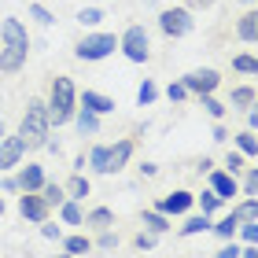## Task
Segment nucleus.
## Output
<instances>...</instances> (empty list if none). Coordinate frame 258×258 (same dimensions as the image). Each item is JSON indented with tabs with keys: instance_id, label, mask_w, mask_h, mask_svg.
I'll return each mask as SVG.
<instances>
[{
	"instance_id": "nucleus-1",
	"label": "nucleus",
	"mask_w": 258,
	"mask_h": 258,
	"mask_svg": "<svg viewBox=\"0 0 258 258\" xmlns=\"http://www.w3.org/2000/svg\"><path fill=\"white\" fill-rule=\"evenodd\" d=\"M48 122L52 125H67L70 118H74V111H78V89H74V81H70L67 74H55L52 78V85H48Z\"/></svg>"
},
{
	"instance_id": "nucleus-2",
	"label": "nucleus",
	"mask_w": 258,
	"mask_h": 258,
	"mask_svg": "<svg viewBox=\"0 0 258 258\" xmlns=\"http://www.w3.org/2000/svg\"><path fill=\"white\" fill-rule=\"evenodd\" d=\"M48 133H52V122H48V107L44 100H30L26 103V114L19 122V137L26 148H44L48 144Z\"/></svg>"
},
{
	"instance_id": "nucleus-3",
	"label": "nucleus",
	"mask_w": 258,
	"mask_h": 258,
	"mask_svg": "<svg viewBox=\"0 0 258 258\" xmlns=\"http://www.w3.org/2000/svg\"><path fill=\"white\" fill-rule=\"evenodd\" d=\"M118 48L125 52V59H129V63H148V55H151V41H148V30L140 26V22H133V26H125V30H122V37H118Z\"/></svg>"
},
{
	"instance_id": "nucleus-4",
	"label": "nucleus",
	"mask_w": 258,
	"mask_h": 258,
	"mask_svg": "<svg viewBox=\"0 0 258 258\" xmlns=\"http://www.w3.org/2000/svg\"><path fill=\"white\" fill-rule=\"evenodd\" d=\"M114 48H118V37H114V33H89V37L78 41L74 55L85 59V63H96V59H107Z\"/></svg>"
},
{
	"instance_id": "nucleus-5",
	"label": "nucleus",
	"mask_w": 258,
	"mask_h": 258,
	"mask_svg": "<svg viewBox=\"0 0 258 258\" xmlns=\"http://www.w3.org/2000/svg\"><path fill=\"white\" fill-rule=\"evenodd\" d=\"M192 26H196V19L188 8H166L159 15V30L166 37H184V33H192Z\"/></svg>"
},
{
	"instance_id": "nucleus-6",
	"label": "nucleus",
	"mask_w": 258,
	"mask_h": 258,
	"mask_svg": "<svg viewBox=\"0 0 258 258\" xmlns=\"http://www.w3.org/2000/svg\"><path fill=\"white\" fill-rule=\"evenodd\" d=\"M181 85L188 89V92H196V96H207V92H214L221 85V78H218V70L207 67V70H192V74H184Z\"/></svg>"
},
{
	"instance_id": "nucleus-7",
	"label": "nucleus",
	"mask_w": 258,
	"mask_h": 258,
	"mask_svg": "<svg viewBox=\"0 0 258 258\" xmlns=\"http://www.w3.org/2000/svg\"><path fill=\"white\" fill-rule=\"evenodd\" d=\"M48 203L41 199V192H22L19 196V214L26 218V221H33V225H41V221H48Z\"/></svg>"
},
{
	"instance_id": "nucleus-8",
	"label": "nucleus",
	"mask_w": 258,
	"mask_h": 258,
	"mask_svg": "<svg viewBox=\"0 0 258 258\" xmlns=\"http://www.w3.org/2000/svg\"><path fill=\"white\" fill-rule=\"evenodd\" d=\"M0 37H4L8 48H19V52H30V33L19 19H4L0 22Z\"/></svg>"
},
{
	"instance_id": "nucleus-9",
	"label": "nucleus",
	"mask_w": 258,
	"mask_h": 258,
	"mask_svg": "<svg viewBox=\"0 0 258 258\" xmlns=\"http://www.w3.org/2000/svg\"><path fill=\"white\" fill-rule=\"evenodd\" d=\"M22 155H26V144H22V137H4L0 140V173L19 166Z\"/></svg>"
},
{
	"instance_id": "nucleus-10",
	"label": "nucleus",
	"mask_w": 258,
	"mask_h": 258,
	"mask_svg": "<svg viewBox=\"0 0 258 258\" xmlns=\"http://www.w3.org/2000/svg\"><path fill=\"white\" fill-rule=\"evenodd\" d=\"M192 203H196V196L181 188V192H170V196H162L155 210H159V214H166V218H170V214H184V210H188Z\"/></svg>"
},
{
	"instance_id": "nucleus-11",
	"label": "nucleus",
	"mask_w": 258,
	"mask_h": 258,
	"mask_svg": "<svg viewBox=\"0 0 258 258\" xmlns=\"http://www.w3.org/2000/svg\"><path fill=\"white\" fill-rule=\"evenodd\" d=\"M133 151H137V144L133 140H118L114 148H107V173H118V170H125V162L133 159Z\"/></svg>"
},
{
	"instance_id": "nucleus-12",
	"label": "nucleus",
	"mask_w": 258,
	"mask_h": 258,
	"mask_svg": "<svg viewBox=\"0 0 258 258\" xmlns=\"http://www.w3.org/2000/svg\"><path fill=\"white\" fill-rule=\"evenodd\" d=\"M210 192H214L221 203H225V199L236 196V177H232L229 170H214V173H210Z\"/></svg>"
},
{
	"instance_id": "nucleus-13",
	"label": "nucleus",
	"mask_w": 258,
	"mask_h": 258,
	"mask_svg": "<svg viewBox=\"0 0 258 258\" xmlns=\"http://www.w3.org/2000/svg\"><path fill=\"white\" fill-rule=\"evenodd\" d=\"M81 107L92 111V114H111V111H114V100H111V96H103V92L85 89V92H81Z\"/></svg>"
},
{
	"instance_id": "nucleus-14",
	"label": "nucleus",
	"mask_w": 258,
	"mask_h": 258,
	"mask_svg": "<svg viewBox=\"0 0 258 258\" xmlns=\"http://www.w3.org/2000/svg\"><path fill=\"white\" fill-rule=\"evenodd\" d=\"M15 181H19V192H41V184H44V170L30 162V166H22V173H19Z\"/></svg>"
},
{
	"instance_id": "nucleus-15",
	"label": "nucleus",
	"mask_w": 258,
	"mask_h": 258,
	"mask_svg": "<svg viewBox=\"0 0 258 258\" xmlns=\"http://www.w3.org/2000/svg\"><path fill=\"white\" fill-rule=\"evenodd\" d=\"M26 55L30 52H19V48H0V70H4V74H15V70H22L26 67Z\"/></svg>"
},
{
	"instance_id": "nucleus-16",
	"label": "nucleus",
	"mask_w": 258,
	"mask_h": 258,
	"mask_svg": "<svg viewBox=\"0 0 258 258\" xmlns=\"http://www.w3.org/2000/svg\"><path fill=\"white\" fill-rule=\"evenodd\" d=\"M229 107L251 111L254 107V85H236V89H232V96H229Z\"/></svg>"
},
{
	"instance_id": "nucleus-17",
	"label": "nucleus",
	"mask_w": 258,
	"mask_h": 258,
	"mask_svg": "<svg viewBox=\"0 0 258 258\" xmlns=\"http://www.w3.org/2000/svg\"><path fill=\"white\" fill-rule=\"evenodd\" d=\"M67 199H85L89 192H92V184H89V177H85V173H81V170H74V177H70L67 181Z\"/></svg>"
},
{
	"instance_id": "nucleus-18",
	"label": "nucleus",
	"mask_w": 258,
	"mask_h": 258,
	"mask_svg": "<svg viewBox=\"0 0 258 258\" xmlns=\"http://www.w3.org/2000/svg\"><path fill=\"white\" fill-rule=\"evenodd\" d=\"M74 122H78V133L81 137H92V133H100V114H92V111H85V107H81V111H74Z\"/></svg>"
},
{
	"instance_id": "nucleus-19",
	"label": "nucleus",
	"mask_w": 258,
	"mask_h": 258,
	"mask_svg": "<svg viewBox=\"0 0 258 258\" xmlns=\"http://www.w3.org/2000/svg\"><path fill=\"white\" fill-rule=\"evenodd\" d=\"M81 225H92V229H111L114 225V214H111V210L107 207H96V210H92V214H85V221H81Z\"/></svg>"
},
{
	"instance_id": "nucleus-20",
	"label": "nucleus",
	"mask_w": 258,
	"mask_h": 258,
	"mask_svg": "<svg viewBox=\"0 0 258 258\" xmlns=\"http://www.w3.org/2000/svg\"><path fill=\"white\" fill-rule=\"evenodd\" d=\"M140 221H144V229H148V232H155V236H162V232L170 229V218H166V214H159V210H144V218H140Z\"/></svg>"
},
{
	"instance_id": "nucleus-21",
	"label": "nucleus",
	"mask_w": 258,
	"mask_h": 258,
	"mask_svg": "<svg viewBox=\"0 0 258 258\" xmlns=\"http://www.w3.org/2000/svg\"><path fill=\"white\" fill-rule=\"evenodd\" d=\"M236 33H240V41H247V44H254V37H258V15H254V11H247V15L240 19V26H236Z\"/></svg>"
},
{
	"instance_id": "nucleus-22",
	"label": "nucleus",
	"mask_w": 258,
	"mask_h": 258,
	"mask_svg": "<svg viewBox=\"0 0 258 258\" xmlns=\"http://www.w3.org/2000/svg\"><path fill=\"white\" fill-rule=\"evenodd\" d=\"M59 218L67 221V225H81V221H85V214H81V207H78V199H63V203H59Z\"/></svg>"
},
{
	"instance_id": "nucleus-23",
	"label": "nucleus",
	"mask_w": 258,
	"mask_h": 258,
	"mask_svg": "<svg viewBox=\"0 0 258 258\" xmlns=\"http://www.w3.org/2000/svg\"><path fill=\"white\" fill-rule=\"evenodd\" d=\"M214 221H210V214H196V218H188L181 225V236H196V232H207Z\"/></svg>"
},
{
	"instance_id": "nucleus-24",
	"label": "nucleus",
	"mask_w": 258,
	"mask_h": 258,
	"mask_svg": "<svg viewBox=\"0 0 258 258\" xmlns=\"http://www.w3.org/2000/svg\"><path fill=\"white\" fill-rule=\"evenodd\" d=\"M232 218H236V221H258V199H247V196H243V203L232 207Z\"/></svg>"
},
{
	"instance_id": "nucleus-25",
	"label": "nucleus",
	"mask_w": 258,
	"mask_h": 258,
	"mask_svg": "<svg viewBox=\"0 0 258 258\" xmlns=\"http://www.w3.org/2000/svg\"><path fill=\"white\" fill-rule=\"evenodd\" d=\"M41 199H44L48 207H59L63 199H67V192H63V184H52V181H44V184H41Z\"/></svg>"
},
{
	"instance_id": "nucleus-26",
	"label": "nucleus",
	"mask_w": 258,
	"mask_h": 258,
	"mask_svg": "<svg viewBox=\"0 0 258 258\" xmlns=\"http://www.w3.org/2000/svg\"><path fill=\"white\" fill-rule=\"evenodd\" d=\"M89 170L92 173H107V148H103V144L89 151Z\"/></svg>"
},
{
	"instance_id": "nucleus-27",
	"label": "nucleus",
	"mask_w": 258,
	"mask_h": 258,
	"mask_svg": "<svg viewBox=\"0 0 258 258\" xmlns=\"http://www.w3.org/2000/svg\"><path fill=\"white\" fill-rule=\"evenodd\" d=\"M210 229H214V232H218L221 240H232V236H236V229H240V221L232 218V214H225V218L218 221V225H210Z\"/></svg>"
},
{
	"instance_id": "nucleus-28",
	"label": "nucleus",
	"mask_w": 258,
	"mask_h": 258,
	"mask_svg": "<svg viewBox=\"0 0 258 258\" xmlns=\"http://www.w3.org/2000/svg\"><path fill=\"white\" fill-rule=\"evenodd\" d=\"M232 70H240V74H258V59L251 52H243V55H232Z\"/></svg>"
},
{
	"instance_id": "nucleus-29",
	"label": "nucleus",
	"mask_w": 258,
	"mask_h": 258,
	"mask_svg": "<svg viewBox=\"0 0 258 258\" xmlns=\"http://www.w3.org/2000/svg\"><path fill=\"white\" fill-rule=\"evenodd\" d=\"M236 144H240V151H243V155H258V137H254V129H247V133H240L236 137Z\"/></svg>"
},
{
	"instance_id": "nucleus-30",
	"label": "nucleus",
	"mask_w": 258,
	"mask_h": 258,
	"mask_svg": "<svg viewBox=\"0 0 258 258\" xmlns=\"http://www.w3.org/2000/svg\"><path fill=\"white\" fill-rule=\"evenodd\" d=\"M63 247H67V254H89L92 251V240L89 236H70Z\"/></svg>"
},
{
	"instance_id": "nucleus-31",
	"label": "nucleus",
	"mask_w": 258,
	"mask_h": 258,
	"mask_svg": "<svg viewBox=\"0 0 258 258\" xmlns=\"http://www.w3.org/2000/svg\"><path fill=\"white\" fill-rule=\"evenodd\" d=\"M155 96H159L155 81H144V85L137 89V103H140V107H148V103H155Z\"/></svg>"
},
{
	"instance_id": "nucleus-32",
	"label": "nucleus",
	"mask_w": 258,
	"mask_h": 258,
	"mask_svg": "<svg viewBox=\"0 0 258 258\" xmlns=\"http://www.w3.org/2000/svg\"><path fill=\"white\" fill-rule=\"evenodd\" d=\"M199 107H203L210 118H221V114H225V103H218L214 96H210V92H207V96H199Z\"/></svg>"
},
{
	"instance_id": "nucleus-33",
	"label": "nucleus",
	"mask_w": 258,
	"mask_h": 258,
	"mask_svg": "<svg viewBox=\"0 0 258 258\" xmlns=\"http://www.w3.org/2000/svg\"><path fill=\"white\" fill-rule=\"evenodd\" d=\"M78 22H81V26H100V22H103V11H100V8H81V11H78Z\"/></svg>"
},
{
	"instance_id": "nucleus-34",
	"label": "nucleus",
	"mask_w": 258,
	"mask_h": 258,
	"mask_svg": "<svg viewBox=\"0 0 258 258\" xmlns=\"http://www.w3.org/2000/svg\"><path fill=\"white\" fill-rule=\"evenodd\" d=\"M243 196L258 199V166H247V177H243Z\"/></svg>"
},
{
	"instance_id": "nucleus-35",
	"label": "nucleus",
	"mask_w": 258,
	"mask_h": 258,
	"mask_svg": "<svg viewBox=\"0 0 258 258\" xmlns=\"http://www.w3.org/2000/svg\"><path fill=\"white\" fill-rule=\"evenodd\" d=\"M92 247H100V251H114V247H118V236H114L111 229H103V232H100V240L92 243Z\"/></svg>"
},
{
	"instance_id": "nucleus-36",
	"label": "nucleus",
	"mask_w": 258,
	"mask_h": 258,
	"mask_svg": "<svg viewBox=\"0 0 258 258\" xmlns=\"http://www.w3.org/2000/svg\"><path fill=\"white\" fill-rule=\"evenodd\" d=\"M236 232H240V236L247 240V243H258V221H240V229H236Z\"/></svg>"
},
{
	"instance_id": "nucleus-37",
	"label": "nucleus",
	"mask_w": 258,
	"mask_h": 258,
	"mask_svg": "<svg viewBox=\"0 0 258 258\" xmlns=\"http://www.w3.org/2000/svg\"><path fill=\"white\" fill-rule=\"evenodd\" d=\"M133 243H137L140 251H151V247L159 243V236H155V232H148V229H144V232H137V240H133Z\"/></svg>"
},
{
	"instance_id": "nucleus-38",
	"label": "nucleus",
	"mask_w": 258,
	"mask_h": 258,
	"mask_svg": "<svg viewBox=\"0 0 258 258\" xmlns=\"http://www.w3.org/2000/svg\"><path fill=\"white\" fill-rule=\"evenodd\" d=\"M30 15H33V19H37V22H41V26H52V22H55V15H52V11H48V8H41V4H33V8H30Z\"/></svg>"
},
{
	"instance_id": "nucleus-39",
	"label": "nucleus",
	"mask_w": 258,
	"mask_h": 258,
	"mask_svg": "<svg viewBox=\"0 0 258 258\" xmlns=\"http://www.w3.org/2000/svg\"><path fill=\"white\" fill-rule=\"evenodd\" d=\"M199 207H203V214H214V210L221 207V199L214 192H203V196H199Z\"/></svg>"
},
{
	"instance_id": "nucleus-40",
	"label": "nucleus",
	"mask_w": 258,
	"mask_h": 258,
	"mask_svg": "<svg viewBox=\"0 0 258 258\" xmlns=\"http://www.w3.org/2000/svg\"><path fill=\"white\" fill-rule=\"evenodd\" d=\"M41 236H44V240H63V229H59V225H48V221H41Z\"/></svg>"
},
{
	"instance_id": "nucleus-41",
	"label": "nucleus",
	"mask_w": 258,
	"mask_h": 258,
	"mask_svg": "<svg viewBox=\"0 0 258 258\" xmlns=\"http://www.w3.org/2000/svg\"><path fill=\"white\" fill-rule=\"evenodd\" d=\"M166 96H170V100H173V103H181V100H184V96H188V89H184V85H181V81H173V85H170V89H166Z\"/></svg>"
},
{
	"instance_id": "nucleus-42",
	"label": "nucleus",
	"mask_w": 258,
	"mask_h": 258,
	"mask_svg": "<svg viewBox=\"0 0 258 258\" xmlns=\"http://www.w3.org/2000/svg\"><path fill=\"white\" fill-rule=\"evenodd\" d=\"M225 166H229V173H232V177H236V173L243 170V159L236 155V151H229V159H225Z\"/></svg>"
},
{
	"instance_id": "nucleus-43",
	"label": "nucleus",
	"mask_w": 258,
	"mask_h": 258,
	"mask_svg": "<svg viewBox=\"0 0 258 258\" xmlns=\"http://www.w3.org/2000/svg\"><path fill=\"white\" fill-rule=\"evenodd\" d=\"M214 4H218V0H184V8H188V11H207Z\"/></svg>"
},
{
	"instance_id": "nucleus-44",
	"label": "nucleus",
	"mask_w": 258,
	"mask_h": 258,
	"mask_svg": "<svg viewBox=\"0 0 258 258\" xmlns=\"http://www.w3.org/2000/svg\"><path fill=\"white\" fill-rule=\"evenodd\" d=\"M214 258H240V247H236V243H225V247H221Z\"/></svg>"
},
{
	"instance_id": "nucleus-45",
	"label": "nucleus",
	"mask_w": 258,
	"mask_h": 258,
	"mask_svg": "<svg viewBox=\"0 0 258 258\" xmlns=\"http://www.w3.org/2000/svg\"><path fill=\"white\" fill-rule=\"evenodd\" d=\"M214 140H218V144H221V140H229V129L225 125H214Z\"/></svg>"
},
{
	"instance_id": "nucleus-46",
	"label": "nucleus",
	"mask_w": 258,
	"mask_h": 258,
	"mask_svg": "<svg viewBox=\"0 0 258 258\" xmlns=\"http://www.w3.org/2000/svg\"><path fill=\"white\" fill-rule=\"evenodd\" d=\"M140 173H144V177H155V173H159V166H151V162H144V166H140Z\"/></svg>"
},
{
	"instance_id": "nucleus-47",
	"label": "nucleus",
	"mask_w": 258,
	"mask_h": 258,
	"mask_svg": "<svg viewBox=\"0 0 258 258\" xmlns=\"http://www.w3.org/2000/svg\"><path fill=\"white\" fill-rule=\"evenodd\" d=\"M247 129H258V114H254V107L247 111Z\"/></svg>"
},
{
	"instance_id": "nucleus-48",
	"label": "nucleus",
	"mask_w": 258,
	"mask_h": 258,
	"mask_svg": "<svg viewBox=\"0 0 258 258\" xmlns=\"http://www.w3.org/2000/svg\"><path fill=\"white\" fill-rule=\"evenodd\" d=\"M240 254H243V258H258V251H254V243H251L247 251H240Z\"/></svg>"
},
{
	"instance_id": "nucleus-49",
	"label": "nucleus",
	"mask_w": 258,
	"mask_h": 258,
	"mask_svg": "<svg viewBox=\"0 0 258 258\" xmlns=\"http://www.w3.org/2000/svg\"><path fill=\"white\" fill-rule=\"evenodd\" d=\"M0 140H4V122H0Z\"/></svg>"
},
{
	"instance_id": "nucleus-50",
	"label": "nucleus",
	"mask_w": 258,
	"mask_h": 258,
	"mask_svg": "<svg viewBox=\"0 0 258 258\" xmlns=\"http://www.w3.org/2000/svg\"><path fill=\"white\" fill-rule=\"evenodd\" d=\"M0 214H4V199H0Z\"/></svg>"
},
{
	"instance_id": "nucleus-51",
	"label": "nucleus",
	"mask_w": 258,
	"mask_h": 258,
	"mask_svg": "<svg viewBox=\"0 0 258 258\" xmlns=\"http://www.w3.org/2000/svg\"><path fill=\"white\" fill-rule=\"evenodd\" d=\"M59 258H74V254H59Z\"/></svg>"
},
{
	"instance_id": "nucleus-52",
	"label": "nucleus",
	"mask_w": 258,
	"mask_h": 258,
	"mask_svg": "<svg viewBox=\"0 0 258 258\" xmlns=\"http://www.w3.org/2000/svg\"><path fill=\"white\" fill-rule=\"evenodd\" d=\"M247 4H254V0H247Z\"/></svg>"
}]
</instances>
